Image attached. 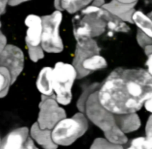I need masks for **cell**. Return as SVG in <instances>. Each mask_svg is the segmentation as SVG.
Masks as SVG:
<instances>
[{"instance_id":"1","label":"cell","mask_w":152,"mask_h":149,"mask_svg":"<svg viewBox=\"0 0 152 149\" xmlns=\"http://www.w3.org/2000/svg\"><path fill=\"white\" fill-rule=\"evenodd\" d=\"M96 92L100 105L114 115L137 112L152 96V76L142 68L118 67Z\"/></svg>"},{"instance_id":"2","label":"cell","mask_w":152,"mask_h":149,"mask_svg":"<svg viewBox=\"0 0 152 149\" xmlns=\"http://www.w3.org/2000/svg\"><path fill=\"white\" fill-rule=\"evenodd\" d=\"M76 41L94 39L103 35L113 37L116 33H127L130 28L120 18L103 7L94 5L80 11L72 20Z\"/></svg>"},{"instance_id":"3","label":"cell","mask_w":152,"mask_h":149,"mask_svg":"<svg viewBox=\"0 0 152 149\" xmlns=\"http://www.w3.org/2000/svg\"><path fill=\"white\" fill-rule=\"evenodd\" d=\"M105 59L100 55V48L94 39L77 41L72 65L81 79L93 72L107 66Z\"/></svg>"},{"instance_id":"4","label":"cell","mask_w":152,"mask_h":149,"mask_svg":"<svg viewBox=\"0 0 152 149\" xmlns=\"http://www.w3.org/2000/svg\"><path fill=\"white\" fill-rule=\"evenodd\" d=\"M88 127V120L82 112L61 119L52 129V137L58 145L68 146L82 137Z\"/></svg>"},{"instance_id":"5","label":"cell","mask_w":152,"mask_h":149,"mask_svg":"<svg viewBox=\"0 0 152 149\" xmlns=\"http://www.w3.org/2000/svg\"><path fill=\"white\" fill-rule=\"evenodd\" d=\"M77 72L72 64L62 61L55 63L52 72V86L59 104L67 105L72 100V87Z\"/></svg>"},{"instance_id":"6","label":"cell","mask_w":152,"mask_h":149,"mask_svg":"<svg viewBox=\"0 0 152 149\" xmlns=\"http://www.w3.org/2000/svg\"><path fill=\"white\" fill-rule=\"evenodd\" d=\"M42 17V47L49 53H59L62 51L64 44L59 35V27L62 20L61 11L55 10L52 14Z\"/></svg>"},{"instance_id":"7","label":"cell","mask_w":152,"mask_h":149,"mask_svg":"<svg viewBox=\"0 0 152 149\" xmlns=\"http://www.w3.org/2000/svg\"><path fill=\"white\" fill-rule=\"evenodd\" d=\"M83 112L87 118L104 132V134L118 127L115 115L106 110L99 103L96 90L86 99Z\"/></svg>"},{"instance_id":"8","label":"cell","mask_w":152,"mask_h":149,"mask_svg":"<svg viewBox=\"0 0 152 149\" xmlns=\"http://www.w3.org/2000/svg\"><path fill=\"white\" fill-rule=\"evenodd\" d=\"M24 23L27 28L25 41L29 57L31 61L37 62L44 57L42 47V17L35 14H30L26 17Z\"/></svg>"},{"instance_id":"9","label":"cell","mask_w":152,"mask_h":149,"mask_svg":"<svg viewBox=\"0 0 152 149\" xmlns=\"http://www.w3.org/2000/svg\"><path fill=\"white\" fill-rule=\"evenodd\" d=\"M58 104L55 95L50 96L42 95L37 121L41 129L52 130L61 119L66 118L65 109Z\"/></svg>"},{"instance_id":"10","label":"cell","mask_w":152,"mask_h":149,"mask_svg":"<svg viewBox=\"0 0 152 149\" xmlns=\"http://www.w3.org/2000/svg\"><path fill=\"white\" fill-rule=\"evenodd\" d=\"M0 149H39L31 137L29 129L22 127L12 130L1 140Z\"/></svg>"},{"instance_id":"11","label":"cell","mask_w":152,"mask_h":149,"mask_svg":"<svg viewBox=\"0 0 152 149\" xmlns=\"http://www.w3.org/2000/svg\"><path fill=\"white\" fill-rule=\"evenodd\" d=\"M24 57L21 50L13 45H7L1 51V66L10 72L12 84L16 80L23 68Z\"/></svg>"},{"instance_id":"12","label":"cell","mask_w":152,"mask_h":149,"mask_svg":"<svg viewBox=\"0 0 152 149\" xmlns=\"http://www.w3.org/2000/svg\"><path fill=\"white\" fill-rule=\"evenodd\" d=\"M132 21L138 27L137 40L139 45L144 48L152 46V11L145 14L142 11H135Z\"/></svg>"},{"instance_id":"13","label":"cell","mask_w":152,"mask_h":149,"mask_svg":"<svg viewBox=\"0 0 152 149\" xmlns=\"http://www.w3.org/2000/svg\"><path fill=\"white\" fill-rule=\"evenodd\" d=\"M30 135L39 145L43 149H57L56 145L52 140V130L42 129L39 127L37 122H34L31 127Z\"/></svg>"},{"instance_id":"14","label":"cell","mask_w":152,"mask_h":149,"mask_svg":"<svg viewBox=\"0 0 152 149\" xmlns=\"http://www.w3.org/2000/svg\"><path fill=\"white\" fill-rule=\"evenodd\" d=\"M116 122L125 133L137 131L141 126V119L137 112L124 115H115Z\"/></svg>"},{"instance_id":"15","label":"cell","mask_w":152,"mask_h":149,"mask_svg":"<svg viewBox=\"0 0 152 149\" xmlns=\"http://www.w3.org/2000/svg\"><path fill=\"white\" fill-rule=\"evenodd\" d=\"M52 69L50 67H44L39 73L36 80V87L42 95L48 96L55 95L52 86Z\"/></svg>"},{"instance_id":"16","label":"cell","mask_w":152,"mask_h":149,"mask_svg":"<svg viewBox=\"0 0 152 149\" xmlns=\"http://www.w3.org/2000/svg\"><path fill=\"white\" fill-rule=\"evenodd\" d=\"M93 0H55L54 7L56 10L65 11L74 14L88 7Z\"/></svg>"},{"instance_id":"17","label":"cell","mask_w":152,"mask_h":149,"mask_svg":"<svg viewBox=\"0 0 152 149\" xmlns=\"http://www.w3.org/2000/svg\"><path fill=\"white\" fill-rule=\"evenodd\" d=\"M126 149H152V136L145 135L135 137L132 139Z\"/></svg>"},{"instance_id":"18","label":"cell","mask_w":152,"mask_h":149,"mask_svg":"<svg viewBox=\"0 0 152 149\" xmlns=\"http://www.w3.org/2000/svg\"><path fill=\"white\" fill-rule=\"evenodd\" d=\"M1 98L6 96L10 86L12 85L11 77L9 71L4 67L1 66Z\"/></svg>"},{"instance_id":"19","label":"cell","mask_w":152,"mask_h":149,"mask_svg":"<svg viewBox=\"0 0 152 149\" xmlns=\"http://www.w3.org/2000/svg\"><path fill=\"white\" fill-rule=\"evenodd\" d=\"M90 149H124V148L122 145L113 144L103 138H97L94 140Z\"/></svg>"},{"instance_id":"20","label":"cell","mask_w":152,"mask_h":149,"mask_svg":"<svg viewBox=\"0 0 152 149\" xmlns=\"http://www.w3.org/2000/svg\"><path fill=\"white\" fill-rule=\"evenodd\" d=\"M145 54L148 56L145 62V66L147 68L148 72L152 76V46H148L144 48Z\"/></svg>"},{"instance_id":"21","label":"cell","mask_w":152,"mask_h":149,"mask_svg":"<svg viewBox=\"0 0 152 149\" xmlns=\"http://www.w3.org/2000/svg\"><path fill=\"white\" fill-rule=\"evenodd\" d=\"M145 135L152 136V115H150L145 125Z\"/></svg>"},{"instance_id":"22","label":"cell","mask_w":152,"mask_h":149,"mask_svg":"<svg viewBox=\"0 0 152 149\" xmlns=\"http://www.w3.org/2000/svg\"><path fill=\"white\" fill-rule=\"evenodd\" d=\"M144 108L147 112L150 113V115H152V96L145 101L144 105Z\"/></svg>"},{"instance_id":"23","label":"cell","mask_w":152,"mask_h":149,"mask_svg":"<svg viewBox=\"0 0 152 149\" xmlns=\"http://www.w3.org/2000/svg\"><path fill=\"white\" fill-rule=\"evenodd\" d=\"M137 0H124V3L125 4H133L136 3Z\"/></svg>"}]
</instances>
